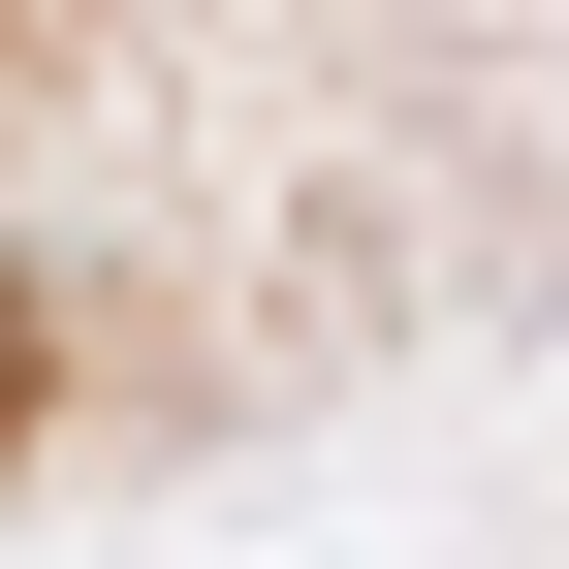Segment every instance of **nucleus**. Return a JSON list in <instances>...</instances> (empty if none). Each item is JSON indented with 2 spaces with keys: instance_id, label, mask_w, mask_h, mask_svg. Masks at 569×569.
<instances>
[{
  "instance_id": "f257e3e1",
  "label": "nucleus",
  "mask_w": 569,
  "mask_h": 569,
  "mask_svg": "<svg viewBox=\"0 0 569 569\" xmlns=\"http://www.w3.org/2000/svg\"><path fill=\"white\" fill-rule=\"evenodd\" d=\"M0 443H32V317H0Z\"/></svg>"
}]
</instances>
